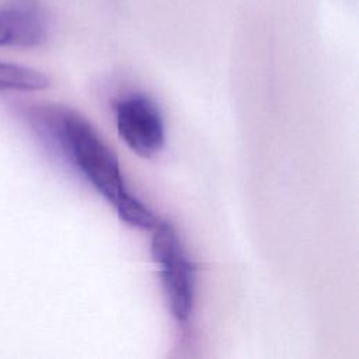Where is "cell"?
<instances>
[{"mask_svg": "<svg viewBox=\"0 0 359 359\" xmlns=\"http://www.w3.org/2000/svg\"><path fill=\"white\" fill-rule=\"evenodd\" d=\"M43 123L66 158L114 208L129 194L116 154L98 130L69 108L48 109Z\"/></svg>", "mask_w": 359, "mask_h": 359, "instance_id": "cell-1", "label": "cell"}, {"mask_svg": "<svg viewBox=\"0 0 359 359\" xmlns=\"http://www.w3.org/2000/svg\"><path fill=\"white\" fill-rule=\"evenodd\" d=\"M50 86V77L34 67L0 60V91H39Z\"/></svg>", "mask_w": 359, "mask_h": 359, "instance_id": "cell-5", "label": "cell"}, {"mask_svg": "<svg viewBox=\"0 0 359 359\" xmlns=\"http://www.w3.org/2000/svg\"><path fill=\"white\" fill-rule=\"evenodd\" d=\"M150 252L160 266L158 275L171 316L185 324L194 310L196 268L170 223L160 222L153 229Z\"/></svg>", "mask_w": 359, "mask_h": 359, "instance_id": "cell-2", "label": "cell"}, {"mask_svg": "<svg viewBox=\"0 0 359 359\" xmlns=\"http://www.w3.org/2000/svg\"><path fill=\"white\" fill-rule=\"evenodd\" d=\"M115 116L121 139L142 158H151L164 149V119L149 95L143 93L125 95L116 104Z\"/></svg>", "mask_w": 359, "mask_h": 359, "instance_id": "cell-3", "label": "cell"}, {"mask_svg": "<svg viewBox=\"0 0 359 359\" xmlns=\"http://www.w3.org/2000/svg\"><path fill=\"white\" fill-rule=\"evenodd\" d=\"M48 14L38 0L0 4V48H38L49 38Z\"/></svg>", "mask_w": 359, "mask_h": 359, "instance_id": "cell-4", "label": "cell"}, {"mask_svg": "<svg viewBox=\"0 0 359 359\" xmlns=\"http://www.w3.org/2000/svg\"><path fill=\"white\" fill-rule=\"evenodd\" d=\"M115 209L122 222L140 230H153L160 223L154 212L130 192L115 206Z\"/></svg>", "mask_w": 359, "mask_h": 359, "instance_id": "cell-6", "label": "cell"}]
</instances>
